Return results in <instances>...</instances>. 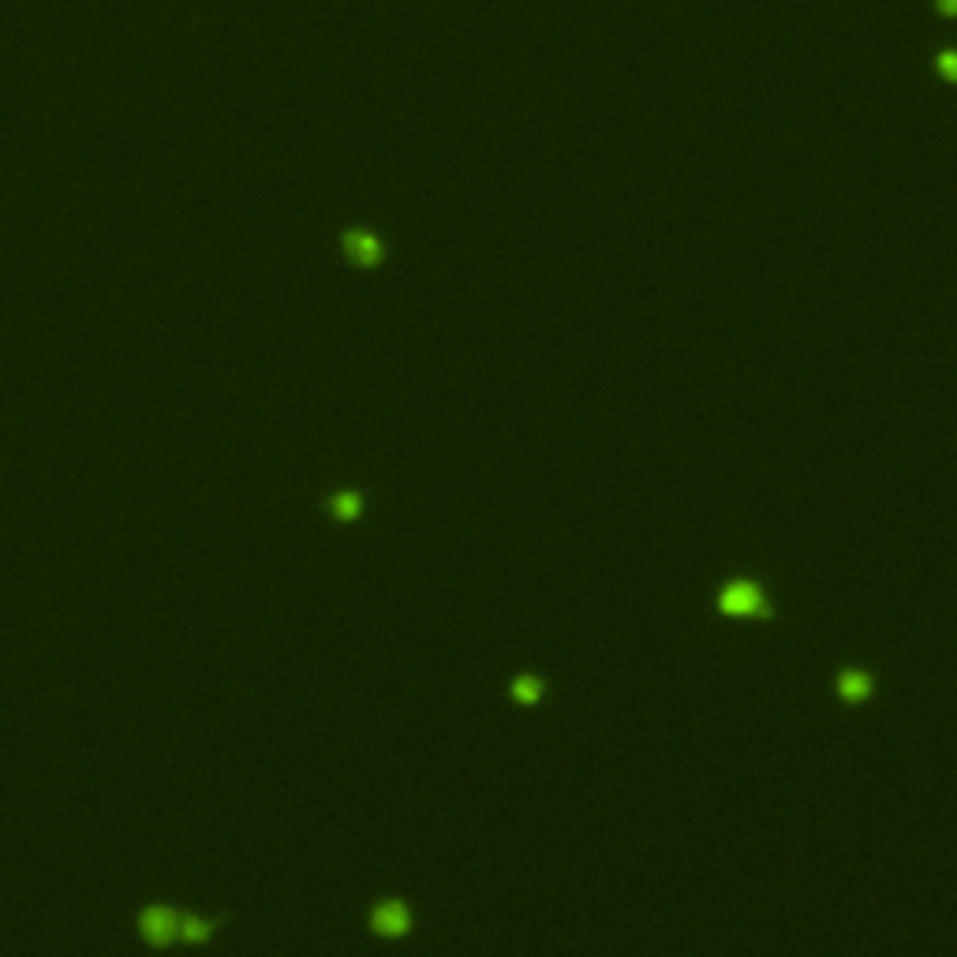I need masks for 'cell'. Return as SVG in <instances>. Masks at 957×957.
Segmentation results:
<instances>
[{"label": "cell", "instance_id": "1", "mask_svg": "<svg viewBox=\"0 0 957 957\" xmlns=\"http://www.w3.org/2000/svg\"><path fill=\"white\" fill-rule=\"evenodd\" d=\"M139 939H143L150 950H169L176 943V924H180V913L165 905V901H150L139 909Z\"/></svg>", "mask_w": 957, "mask_h": 957}, {"label": "cell", "instance_id": "2", "mask_svg": "<svg viewBox=\"0 0 957 957\" xmlns=\"http://www.w3.org/2000/svg\"><path fill=\"white\" fill-rule=\"evenodd\" d=\"M718 610H722V614H733V617H771L774 614L767 595H763L752 580L726 587V591L718 595Z\"/></svg>", "mask_w": 957, "mask_h": 957}, {"label": "cell", "instance_id": "3", "mask_svg": "<svg viewBox=\"0 0 957 957\" xmlns=\"http://www.w3.org/2000/svg\"><path fill=\"white\" fill-rule=\"evenodd\" d=\"M371 928L374 935H382V939H404V935L412 931V913H408L404 901L382 898L371 909Z\"/></svg>", "mask_w": 957, "mask_h": 957}, {"label": "cell", "instance_id": "4", "mask_svg": "<svg viewBox=\"0 0 957 957\" xmlns=\"http://www.w3.org/2000/svg\"><path fill=\"white\" fill-rule=\"evenodd\" d=\"M217 928H221V920H206V916H195V913H180V924H176V943L184 946H206L210 939L217 935Z\"/></svg>", "mask_w": 957, "mask_h": 957}, {"label": "cell", "instance_id": "5", "mask_svg": "<svg viewBox=\"0 0 957 957\" xmlns=\"http://www.w3.org/2000/svg\"><path fill=\"white\" fill-rule=\"evenodd\" d=\"M834 688H838V700H845V703H864V700H872L875 677H872L868 670H845V673H838Z\"/></svg>", "mask_w": 957, "mask_h": 957}, {"label": "cell", "instance_id": "6", "mask_svg": "<svg viewBox=\"0 0 957 957\" xmlns=\"http://www.w3.org/2000/svg\"><path fill=\"white\" fill-rule=\"evenodd\" d=\"M344 255H348V262H356V266H374V262L382 258V243H378V236H371V232H348V236H344Z\"/></svg>", "mask_w": 957, "mask_h": 957}, {"label": "cell", "instance_id": "7", "mask_svg": "<svg viewBox=\"0 0 957 957\" xmlns=\"http://www.w3.org/2000/svg\"><path fill=\"white\" fill-rule=\"evenodd\" d=\"M546 696V681L543 677H531V673H524V677H513L509 681V700L513 703H524V707H531V703H543Z\"/></svg>", "mask_w": 957, "mask_h": 957}, {"label": "cell", "instance_id": "8", "mask_svg": "<svg viewBox=\"0 0 957 957\" xmlns=\"http://www.w3.org/2000/svg\"><path fill=\"white\" fill-rule=\"evenodd\" d=\"M329 516H337V520H359V516H363V494L348 490V494L329 498Z\"/></svg>", "mask_w": 957, "mask_h": 957}, {"label": "cell", "instance_id": "9", "mask_svg": "<svg viewBox=\"0 0 957 957\" xmlns=\"http://www.w3.org/2000/svg\"><path fill=\"white\" fill-rule=\"evenodd\" d=\"M943 72H946V75H954V57H950V53L943 57Z\"/></svg>", "mask_w": 957, "mask_h": 957}, {"label": "cell", "instance_id": "10", "mask_svg": "<svg viewBox=\"0 0 957 957\" xmlns=\"http://www.w3.org/2000/svg\"><path fill=\"white\" fill-rule=\"evenodd\" d=\"M939 8H943V12L950 15V12H954V0H943V4H939Z\"/></svg>", "mask_w": 957, "mask_h": 957}]
</instances>
